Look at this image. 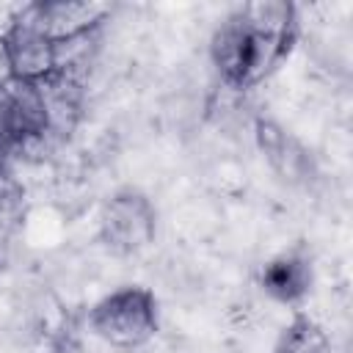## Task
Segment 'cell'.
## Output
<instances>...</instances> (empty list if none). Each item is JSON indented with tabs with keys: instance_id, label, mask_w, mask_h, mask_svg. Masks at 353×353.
I'll return each mask as SVG.
<instances>
[{
	"instance_id": "6da1fadb",
	"label": "cell",
	"mask_w": 353,
	"mask_h": 353,
	"mask_svg": "<svg viewBox=\"0 0 353 353\" xmlns=\"http://www.w3.org/2000/svg\"><path fill=\"white\" fill-rule=\"evenodd\" d=\"M295 22L290 3L234 6L210 36V63L221 83L232 91L262 83L290 52Z\"/></svg>"
},
{
	"instance_id": "7a4b0ae2",
	"label": "cell",
	"mask_w": 353,
	"mask_h": 353,
	"mask_svg": "<svg viewBox=\"0 0 353 353\" xmlns=\"http://www.w3.org/2000/svg\"><path fill=\"white\" fill-rule=\"evenodd\" d=\"M157 298L141 284H121L88 309V331L110 347H141L157 334Z\"/></svg>"
},
{
	"instance_id": "3957f363",
	"label": "cell",
	"mask_w": 353,
	"mask_h": 353,
	"mask_svg": "<svg viewBox=\"0 0 353 353\" xmlns=\"http://www.w3.org/2000/svg\"><path fill=\"white\" fill-rule=\"evenodd\" d=\"M157 232V210L146 193L121 188L99 210V240L110 254L130 256L143 251Z\"/></svg>"
},
{
	"instance_id": "277c9868",
	"label": "cell",
	"mask_w": 353,
	"mask_h": 353,
	"mask_svg": "<svg viewBox=\"0 0 353 353\" xmlns=\"http://www.w3.org/2000/svg\"><path fill=\"white\" fill-rule=\"evenodd\" d=\"M3 41L8 50V61L17 80H39L52 72V39H47L22 11V6L11 14Z\"/></svg>"
},
{
	"instance_id": "5b68a950",
	"label": "cell",
	"mask_w": 353,
	"mask_h": 353,
	"mask_svg": "<svg viewBox=\"0 0 353 353\" xmlns=\"http://www.w3.org/2000/svg\"><path fill=\"white\" fill-rule=\"evenodd\" d=\"M41 97V108L47 116V132H52L58 141H66L74 127L83 119L85 108V83L63 74V72H47L44 77L33 80Z\"/></svg>"
},
{
	"instance_id": "8992f818",
	"label": "cell",
	"mask_w": 353,
	"mask_h": 353,
	"mask_svg": "<svg viewBox=\"0 0 353 353\" xmlns=\"http://www.w3.org/2000/svg\"><path fill=\"white\" fill-rule=\"evenodd\" d=\"M28 19L52 41L102 25L110 14L105 3H85V0H39L22 6Z\"/></svg>"
},
{
	"instance_id": "52a82bcc",
	"label": "cell",
	"mask_w": 353,
	"mask_h": 353,
	"mask_svg": "<svg viewBox=\"0 0 353 353\" xmlns=\"http://www.w3.org/2000/svg\"><path fill=\"white\" fill-rule=\"evenodd\" d=\"M256 135V146L265 154V160L270 163V168L290 185H309L314 179V160L306 152V146L292 138L284 127H279L276 121L259 119L254 127Z\"/></svg>"
},
{
	"instance_id": "ba28073f",
	"label": "cell",
	"mask_w": 353,
	"mask_h": 353,
	"mask_svg": "<svg viewBox=\"0 0 353 353\" xmlns=\"http://www.w3.org/2000/svg\"><path fill=\"white\" fill-rule=\"evenodd\" d=\"M312 281H314L312 259L301 248H290L270 256L259 270L262 292L276 303H287V306L303 301L312 290Z\"/></svg>"
},
{
	"instance_id": "9c48e42d",
	"label": "cell",
	"mask_w": 353,
	"mask_h": 353,
	"mask_svg": "<svg viewBox=\"0 0 353 353\" xmlns=\"http://www.w3.org/2000/svg\"><path fill=\"white\" fill-rule=\"evenodd\" d=\"M102 28H105V22L94 25L88 30H80L74 36L52 41V69L85 83L88 72L94 69V63L102 52Z\"/></svg>"
},
{
	"instance_id": "30bf717a",
	"label": "cell",
	"mask_w": 353,
	"mask_h": 353,
	"mask_svg": "<svg viewBox=\"0 0 353 353\" xmlns=\"http://www.w3.org/2000/svg\"><path fill=\"white\" fill-rule=\"evenodd\" d=\"M328 350H331V345H328V336L323 334V328L314 320L298 314L281 331L273 353H328Z\"/></svg>"
},
{
	"instance_id": "8fae6325",
	"label": "cell",
	"mask_w": 353,
	"mask_h": 353,
	"mask_svg": "<svg viewBox=\"0 0 353 353\" xmlns=\"http://www.w3.org/2000/svg\"><path fill=\"white\" fill-rule=\"evenodd\" d=\"M17 146L0 138V204H22V185L17 179Z\"/></svg>"
},
{
	"instance_id": "7c38bea8",
	"label": "cell",
	"mask_w": 353,
	"mask_h": 353,
	"mask_svg": "<svg viewBox=\"0 0 353 353\" xmlns=\"http://www.w3.org/2000/svg\"><path fill=\"white\" fill-rule=\"evenodd\" d=\"M22 218V204H0V256L8 251Z\"/></svg>"
},
{
	"instance_id": "4fadbf2b",
	"label": "cell",
	"mask_w": 353,
	"mask_h": 353,
	"mask_svg": "<svg viewBox=\"0 0 353 353\" xmlns=\"http://www.w3.org/2000/svg\"><path fill=\"white\" fill-rule=\"evenodd\" d=\"M0 138L14 143V127H11V99L6 85L0 88Z\"/></svg>"
},
{
	"instance_id": "5bb4252c",
	"label": "cell",
	"mask_w": 353,
	"mask_h": 353,
	"mask_svg": "<svg viewBox=\"0 0 353 353\" xmlns=\"http://www.w3.org/2000/svg\"><path fill=\"white\" fill-rule=\"evenodd\" d=\"M14 80V69H11V61H8V50H6V41H3V33H0V88L8 85Z\"/></svg>"
}]
</instances>
